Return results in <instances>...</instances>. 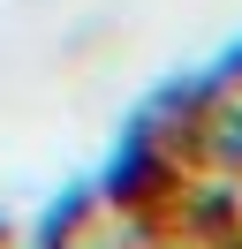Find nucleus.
Segmentation results:
<instances>
[{"instance_id": "obj_2", "label": "nucleus", "mask_w": 242, "mask_h": 249, "mask_svg": "<svg viewBox=\"0 0 242 249\" xmlns=\"http://www.w3.org/2000/svg\"><path fill=\"white\" fill-rule=\"evenodd\" d=\"M204 204L182 212V242L174 249H242V219H235V181H212L197 189Z\"/></svg>"}, {"instance_id": "obj_1", "label": "nucleus", "mask_w": 242, "mask_h": 249, "mask_svg": "<svg viewBox=\"0 0 242 249\" xmlns=\"http://www.w3.org/2000/svg\"><path fill=\"white\" fill-rule=\"evenodd\" d=\"M166 151L204 181H242V46H227L204 76L174 91V136Z\"/></svg>"}]
</instances>
